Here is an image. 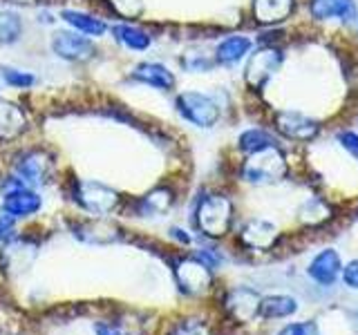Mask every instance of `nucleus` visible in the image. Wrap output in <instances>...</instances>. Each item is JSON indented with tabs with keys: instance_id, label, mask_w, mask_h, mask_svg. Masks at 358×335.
<instances>
[{
	"instance_id": "nucleus-11",
	"label": "nucleus",
	"mask_w": 358,
	"mask_h": 335,
	"mask_svg": "<svg viewBox=\"0 0 358 335\" xmlns=\"http://www.w3.org/2000/svg\"><path fill=\"white\" fill-rule=\"evenodd\" d=\"M275 123L278 130L294 141H311L318 134V123L305 114H300V112H291V110L280 112Z\"/></svg>"
},
{
	"instance_id": "nucleus-31",
	"label": "nucleus",
	"mask_w": 358,
	"mask_h": 335,
	"mask_svg": "<svg viewBox=\"0 0 358 335\" xmlns=\"http://www.w3.org/2000/svg\"><path fill=\"white\" fill-rule=\"evenodd\" d=\"M338 143L358 161V134L356 132H341Z\"/></svg>"
},
{
	"instance_id": "nucleus-8",
	"label": "nucleus",
	"mask_w": 358,
	"mask_h": 335,
	"mask_svg": "<svg viewBox=\"0 0 358 335\" xmlns=\"http://www.w3.org/2000/svg\"><path fill=\"white\" fill-rule=\"evenodd\" d=\"M52 50L56 56H61V59H65V61H74V63L90 61L96 54L94 43L85 36H78V34H74V31L54 34Z\"/></svg>"
},
{
	"instance_id": "nucleus-23",
	"label": "nucleus",
	"mask_w": 358,
	"mask_h": 335,
	"mask_svg": "<svg viewBox=\"0 0 358 335\" xmlns=\"http://www.w3.org/2000/svg\"><path fill=\"white\" fill-rule=\"evenodd\" d=\"M298 215H300V221L309 223V226H318V223L327 221L331 217V210H329V206L324 204L322 199L311 197V199H307L305 204L300 206Z\"/></svg>"
},
{
	"instance_id": "nucleus-30",
	"label": "nucleus",
	"mask_w": 358,
	"mask_h": 335,
	"mask_svg": "<svg viewBox=\"0 0 358 335\" xmlns=\"http://www.w3.org/2000/svg\"><path fill=\"white\" fill-rule=\"evenodd\" d=\"M210 59H206V56H199V54H188L184 59V67H188L190 72H206L210 70Z\"/></svg>"
},
{
	"instance_id": "nucleus-27",
	"label": "nucleus",
	"mask_w": 358,
	"mask_h": 335,
	"mask_svg": "<svg viewBox=\"0 0 358 335\" xmlns=\"http://www.w3.org/2000/svg\"><path fill=\"white\" fill-rule=\"evenodd\" d=\"M173 335H210L208 327L199 320H186L182 324H177V329L173 331Z\"/></svg>"
},
{
	"instance_id": "nucleus-24",
	"label": "nucleus",
	"mask_w": 358,
	"mask_h": 335,
	"mask_svg": "<svg viewBox=\"0 0 358 335\" xmlns=\"http://www.w3.org/2000/svg\"><path fill=\"white\" fill-rule=\"evenodd\" d=\"M271 145H275V139L271 137V134H266L264 130H246L240 134V150L246 154L271 148Z\"/></svg>"
},
{
	"instance_id": "nucleus-26",
	"label": "nucleus",
	"mask_w": 358,
	"mask_h": 335,
	"mask_svg": "<svg viewBox=\"0 0 358 335\" xmlns=\"http://www.w3.org/2000/svg\"><path fill=\"white\" fill-rule=\"evenodd\" d=\"M0 76H3V81L11 87H18V89H27L36 83V78L29 72H22V70H16V67H0Z\"/></svg>"
},
{
	"instance_id": "nucleus-14",
	"label": "nucleus",
	"mask_w": 358,
	"mask_h": 335,
	"mask_svg": "<svg viewBox=\"0 0 358 335\" xmlns=\"http://www.w3.org/2000/svg\"><path fill=\"white\" fill-rule=\"evenodd\" d=\"M311 14L318 20L341 18L343 22L356 20L354 0H311Z\"/></svg>"
},
{
	"instance_id": "nucleus-28",
	"label": "nucleus",
	"mask_w": 358,
	"mask_h": 335,
	"mask_svg": "<svg viewBox=\"0 0 358 335\" xmlns=\"http://www.w3.org/2000/svg\"><path fill=\"white\" fill-rule=\"evenodd\" d=\"M14 237H16L14 217L3 215L0 217V248H7V246L14 241Z\"/></svg>"
},
{
	"instance_id": "nucleus-35",
	"label": "nucleus",
	"mask_w": 358,
	"mask_h": 335,
	"mask_svg": "<svg viewBox=\"0 0 358 335\" xmlns=\"http://www.w3.org/2000/svg\"><path fill=\"white\" fill-rule=\"evenodd\" d=\"M171 234H173L175 239H179V241H182V244H188V241H190V237H188V234H186L184 230H179V228H173V230H171Z\"/></svg>"
},
{
	"instance_id": "nucleus-36",
	"label": "nucleus",
	"mask_w": 358,
	"mask_h": 335,
	"mask_svg": "<svg viewBox=\"0 0 358 335\" xmlns=\"http://www.w3.org/2000/svg\"><path fill=\"white\" fill-rule=\"evenodd\" d=\"M352 320H354V327L358 329V311H356V313H352Z\"/></svg>"
},
{
	"instance_id": "nucleus-21",
	"label": "nucleus",
	"mask_w": 358,
	"mask_h": 335,
	"mask_svg": "<svg viewBox=\"0 0 358 335\" xmlns=\"http://www.w3.org/2000/svg\"><path fill=\"white\" fill-rule=\"evenodd\" d=\"M22 128H25L22 112L11 103H3V100H0V139L16 137Z\"/></svg>"
},
{
	"instance_id": "nucleus-3",
	"label": "nucleus",
	"mask_w": 358,
	"mask_h": 335,
	"mask_svg": "<svg viewBox=\"0 0 358 335\" xmlns=\"http://www.w3.org/2000/svg\"><path fill=\"white\" fill-rule=\"evenodd\" d=\"M177 112L197 128H210V126H215L220 119V107L215 100L206 94H199V92L179 94Z\"/></svg>"
},
{
	"instance_id": "nucleus-7",
	"label": "nucleus",
	"mask_w": 358,
	"mask_h": 335,
	"mask_svg": "<svg viewBox=\"0 0 358 335\" xmlns=\"http://www.w3.org/2000/svg\"><path fill=\"white\" fill-rule=\"evenodd\" d=\"M175 277L179 288L188 295H199L210 286V268L201 264L197 257H188L175 266Z\"/></svg>"
},
{
	"instance_id": "nucleus-29",
	"label": "nucleus",
	"mask_w": 358,
	"mask_h": 335,
	"mask_svg": "<svg viewBox=\"0 0 358 335\" xmlns=\"http://www.w3.org/2000/svg\"><path fill=\"white\" fill-rule=\"evenodd\" d=\"M278 335H320L316 322H298V324H287Z\"/></svg>"
},
{
	"instance_id": "nucleus-22",
	"label": "nucleus",
	"mask_w": 358,
	"mask_h": 335,
	"mask_svg": "<svg viewBox=\"0 0 358 335\" xmlns=\"http://www.w3.org/2000/svg\"><path fill=\"white\" fill-rule=\"evenodd\" d=\"M173 206V193L168 188H157L139 201L141 215H164Z\"/></svg>"
},
{
	"instance_id": "nucleus-33",
	"label": "nucleus",
	"mask_w": 358,
	"mask_h": 335,
	"mask_svg": "<svg viewBox=\"0 0 358 335\" xmlns=\"http://www.w3.org/2000/svg\"><path fill=\"white\" fill-rule=\"evenodd\" d=\"M197 260L204 264V266H208V268H217L220 266V255L215 253V251H201V253H197Z\"/></svg>"
},
{
	"instance_id": "nucleus-9",
	"label": "nucleus",
	"mask_w": 358,
	"mask_h": 335,
	"mask_svg": "<svg viewBox=\"0 0 358 335\" xmlns=\"http://www.w3.org/2000/svg\"><path fill=\"white\" fill-rule=\"evenodd\" d=\"M260 295L253 288H233L224 297V311L235 322H251L255 315H260Z\"/></svg>"
},
{
	"instance_id": "nucleus-20",
	"label": "nucleus",
	"mask_w": 358,
	"mask_h": 335,
	"mask_svg": "<svg viewBox=\"0 0 358 335\" xmlns=\"http://www.w3.org/2000/svg\"><path fill=\"white\" fill-rule=\"evenodd\" d=\"M112 36H115L123 47L134 50V52H143L150 47V36L134 25H115L112 27Z\"/></svg>"
},
{
	"instance_id": "nucleus-15",
	"label": "nucleus",
	"mask_w": 358,
	"mask_h": 335,
	"mask_svg": "<svg viewBox=\"0 0 358 335\" xmlns=\"http://www.w3.org/2000/svg\"><path fill=\"white\" fill-rule=\"evenodd\" d=\"M132 78H137V81L150 85V87H157V89H173V85H175V76L171 74V70L159 63L137 65L132 72Z\"/></svg>"
},
{
	"instance_id": "nucleus-34",
	"label": "nucleus",
	"mask_w": 358,
	"mask_h": 335,
	"mask_svg": "<svg viewBox=\"0 0 358 335\" xmlns=\"http://www.w3.org/2000/svg\"><path fill=\"white\" fill-rule=\"evenodd\" d=\"M94 331H96V335H121L112 324H96Z\"/></svg>"
},
{
	"instance_id": "nucleus-1",
	"label": "nucleus",
	"mask_w": 358,
	"mask_h": 335,
	"mask_svg": "<svg viewBox=\"0 0 358 335\" xmlns=\"http://www.w3.org/2000/svg\"><path fill=\"white\" fill-rule=\"evenodd\" d=\"M197 228L208 234V237H222L227 234L233 221V206L229 197L222 195H208L199 201L195 212Z\"/></svg>"
},
{
	"instance_id": "nucleus-25",
	"label": "nucleus",
	"mask_w": 358,
	"mask_h": 335,
	"mask_svg": "<svg viewBox=\"0 0 358 335\" xmlns=\"http://www.w3.org/2000/svg\"><path fill=\"white\" fill-rule=\"evenodd\" d=\"M22 20L14 11H0V45H11L20 38Z\"/></svg>"
},
{
	"instance_id": "nucleus-17",
	"label": "nucleus",
	"mask_w": 358,
	"mask_h": 335,
	"mask_svg": "<svg viewBox=\"0 0 358 335\" xmlns=\"http://www.w3.org/2000/svg\"><path fill=\"white\" fill-rule=\"evenodd\" d=\"M249 50H251V40L246 36H229L217 45L215 61L222 65H235L249 54Z\"/></svg>"
},
{
	"instance_id": "nucleus-2",
	"label": "nucleus",
	"mask_w": 358,
	"mask_h": 335,
	"mask_svg": "<svg viewBox=\"0 0 358 335\" xmlns=\"http://www.w3.org/2000/svg\"><path fill=\"white\" fill-rule=\"evenodd\" d=\"M285 174H287V161L285 154L278 150V145L253 152L242 170V177L249 184H275Z\"/></svg>"
},
{
	"instance_id": "nucleus-19",
	"label": "nucleus",
	"mask_w": 358,
	"mask_h": 335,
	"mask_svg": "<svg viewBox=\"0 0 358 335\" xmlns=\"http://www.w3.org/2000/svg\"><path fill=\"white\" fill-rule=\"evenodd\" d=\"M61 16H63V20L67 22V25H72L76 31L87 34V36H103V34L108 31V25L103 20L90 16V14H85V11L65 9Z\"/></svg>"
},
{
	"instance_id": "nucleus-6",
	"label": "nucleus",
	"mask_w": 358,
	"mask_h": 335,
	"mask_svg": "<svg viewBox=\"0 0 358 335\" xmlns=\"http://www.w3.org/2000/svg\"><path fill=\"white\" fill-rule=\"evenodd\" d=\"M282 65V54L273 47H264L260 52H255L249 63H246V70H244V78L249 87L253 89H260L268 78H271L278 67Z\"/></svg>"
},
{
	"instance_id": "nucleus-18",
	"label": "nucleus",
	"mask_w": 358,
	"mask_h": 335,
	"mask_svg": "<svg viewBox=\"0 0 358 335\" xmlns=\"http://www.w3.org/2000/svg\"><path fill=\"white\" fill-rule=\"evenodd\" d=\"M296 311H298V302L289 295H268L260 299V318L264 320L289 318Z\"/></svg>"
},
{
	"instance_id": "nucleus-32",
	"label": "nucleus",
	"mask_w": 358,
	"mask_h": 335,
	"mask_svg": "<svg viewBox=\"0 0 358 335\" xmlns=\"http://www.w3.org/2000/svg\"><path fill=\"white\" fill-rule=\"evenodd\" d=\"M343 282L350 288H358V260L350 262L343 268Z\"/></svg>"
},
{
	"instance_id": "nucleus-5",
	"label": "nucleus",
	"mask_w": 358,
	"mask_h": 335,
	"mask_svg": "<svg viewBox=\"0 0 358 335\" xmlns=\"http://www.w3.org/2000/svg\"><path fill=\"white\" fill-rule=\"evenodd\" d=\"M52 172V159L43 150L22 152L14 163V177L20 179L25 186H41L48 181Z\"/></svg>"
},
{
	"instance_id": "nucleus-10",
	"label": "nucleus",
	"mask_w": 358,
	"mask_h": 335,
	"mask_svg": "<svg viewBox=\"0 0 358 335\" xmlns=\"http://www.w3.org/2000/svg\"><path fill=\"white\" fill-rule=\"evenodd\" d=\"M280 237L278 228L273 226L271 221H264V219H251L246 221L242 226L240 232V239L246 248H253V251H268L273 248L275 241Z\"/></svg>"
},
{
	"instance_id": "nucleus-12",
	"label": "nucleus",
	"mask_w": 358,
	"mask_h": 335,
	"mask_svg": "<svg viewBox=\"0 0 358 335\" xmlns=\"http://www.w3.org/2000/svg\"><path fill=\"white\" fill-rule=\"evenodd\" d=\"M41 197L29 190V186H20L14 190H7L5 193V201H3V212L9 217H29L34 212L41 210Z\"/></svg>"
},
{
	"instance_id": "nucleus-16",
	"label": "nucleus",
	"mask_w": 358,
	"mask_h": 335,
	"mask_svg": "<svg viewBox=\"0 0 358 335\" xmlns=\"http://www.w3.org/2000/svg\"><path fill=\"white\" fill-rule=\"evenodd\" d=\"M291 9H294V0H253V14L255 20L262 25H273V22L285 20Z\"/></svg>"
},
{
	"instance_id": "nucleus-4",
	"label": "nucleus",
	"mask_w": 358,
	"mask_h": 335,
	"mask_svg": "<svg viewBox=\"0 0 358 335\" xmlns=\"http://www.w3.org/2000/svg\"><path fill=\"white\" fill-rule=\"evenodd\" d=\"M74 199L78 201V206L96 217L110 215L119 204V195L115 190L96 181H78L74 188Z\"/></svg>"
},
{
	"instance_id": "nucleus-13",
	"label": "nucleus",
	"mask_w": 358,
	"mask_h": 335,
	"mask_svg": "<svg viewBox=\"0 0 358 335\" xmlns=\"http://www.w3.org/2000/svg\"><path fill=\"white\" fill-rule=\"evenodd\" d=\"M343 266H341V255L334 248L322 251L320 255H316V260L309 264V277L316 279L318 284L329 286L336 282V277L341 275Z\"/></svg>"
}]
</instances>
